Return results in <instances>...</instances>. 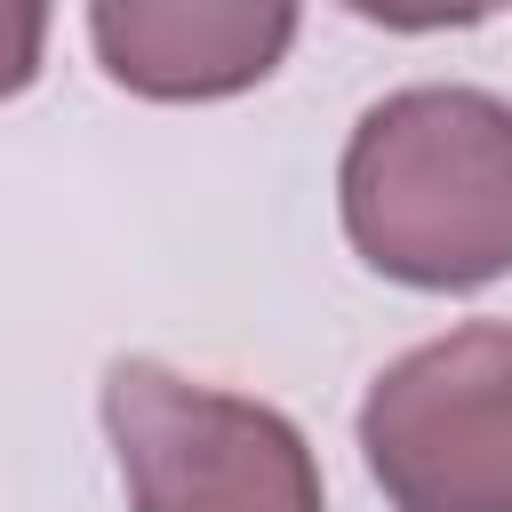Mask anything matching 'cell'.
Masks as SVG:
<instances>
[{
	"label": "cell",
	"mask_w": 512,
	"mask_h": 512,
	"mask_svg": "<svg viewBox=\"0 0 512 512\" xmlns=\"http://www.w3.org/2000/svg\"><path fill=\"white\" fill-rule=\"evenodd\" d=\"M344 240L368 272L464 296L512 272V104L488 88H392L336 168Z\"/></svg>",
	"instance_id": "1"
},
{
	"label": "cell",
	"mask_w": 512,
	"mask_h": 512,
	"mask_svg": "<svg viewBox=\"0 0 512 512\" xmlns=\"http://www.w3.org/2000/svg\"><path fill=\"white\" fill-rule=\"evenodd\" d=\"M96 400L128 512H328L312 440L264 400L168 360H112Z\"/></svg>",
	"instance_id": "2"
},
{
	"label": "cell",
	"mask_w": 512,
	"mask_h": 512,
	"mask_svg": "<svg viewBox=\"0 0 512 512\" xmlns=\"http://www.w3.org/2000/svg\"><path fill=\"white\" fill-rule=\"evenodd\" d=\"M360 456L392 512H512V320L400 352L360 400Z\"/></svg>",
	"instance_id": "3"
},
{
	"label": "cell",
	"mask_w": 512,
	"mask_h": 512,
	"mask_svg": "<svg viewBox=\"0 0 512 512\" xmlns=\"http://www.w3.org/2000/svg\"><path fill=\"white\" fill-rule=\"evenodd\" d=\"M96 64L152 104H216L280 72L296 0H88Z\"/></svg>",
	"instance_id": "4"
},
{
	"label": "cell",
	"mask_w": 512,
	"mask_h": 512,
	"mask_svg": "<svg viewBox=\"0 0 512 512\" xmlns=\"http://www.w3.org/2000/svg\"><path fill=\"white\" fill-rule=\"evenodd\" d=\"M352 8L360 24H384V32H464L480 16H496L504 0H336Z\"/></svg>",
	"instance_id": "5"
},
{
	"label": "cell",
	"mask_w": 512,
	"mask_h": 512,
	"mask_svg": "<svg viewBox=\"0 0 512 512\" xmlns=\"http://www.w3.org/2000/svg\"><path fill=\"white\" fill-rule=\"evenodd\" d=\"M48 48V0H0V104L32 88Z\"/></svg>",
	"instance_id": "6"
}]
</instances>
